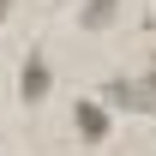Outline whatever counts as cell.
<instances>
[{
  "mask_svg": "<svg viewBox=\"0 0 156 156\" xmlns=\"http://www.w3.org/2000/svg\"><path fill=\"white\" fill-rule=\"evenodd\" d=\"M78 132L90 138V144H96V138H108V114H102L96 102H78Z\"/></svg>",
  "mask_w": 156,
  "mask_h": 156,
  "instance_id": "cell-1",
  "label": "cell"
},
{
  "mask_svg": "<svg viewBox=\"0 0 156 156\" xmlns=\"http://www.w3.org/2000/svg\"><path fill=\"white\" fill-rule=\"evenodd\" d=\"M102 18H114V0H90L84 6V24H102Z\"/></svg>",
  "mask_w": 156,
  "mask_h": 156,
  "instance_id": "cell-3",
  "label": "cell"
},
{
  "mask_svg": "<svg viewBox=\"0 0 156 156\" xmlns=\"http://www.w3.org/2000/svg\"><path fill=\"white\" fill-rule=\"evenodd\" d=\"M24 96H30V102H42V96H48V60H30V66H24Z\"/></svg>",
  "mask_w": 156,
  "mask_h": 156,
  "instance_id": "cell-2",
  "label": "cell"
}]
</instances>
